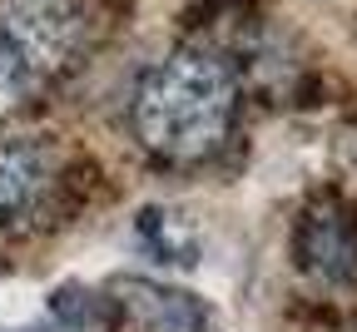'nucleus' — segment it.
<instances>
[{
	"label": "nucleus",
	"mask_w": 357,
	"mask_h": 332,
	"mask_svg": "<svg viewBox=\"0 0 357 332\" xmlns=\"http://www.w3.org/2000/svg\"><path fill=\"white\" fill-rule=\"evenodd\" d=\"M238 110L234 70L208 50H174L159 60L129 105L134 139L164 164H199L223 149Z\"/></svg>",
	"instance_id": "f257e3e1"
},
{
	"label": "nucleus",
	"mask_w": 357,
	"mask_h": 332,
	"mask_svg": "<svg viewBox=\"0 0 357 332\" xmlns=\"http://www.w3.org/2000/svg\"><path fill=\"white\" fill-rule=\"evenodd\" d=\"M0 35L45 84L75 65L89 40V25L79 0H0Z\"/></svg>",
	"instance_id": "f03ea898"
},
{
	"label": "nucleus",
	"mask_w": 357,
	"mask_h": 332,
	"mask_svg": "<svg viewBox=\"0 0 357 332\" xmlns=\"http://www.w3.org/2000/svg\"><path fill=\"white\" fill-rule=\"evenodd\" d=\"M298 263L323 282L357 278V204L323 199L298 223Z\"/></svg>",
	"instance_id": "7ed1b4c3"
},
{
	"label": "nucleus",
	"mask_w": 357,
	"mask_h": 332,
	"mask_svg": "<svg viewBox=\"0 0 357 332\" xmlns=\"http://www.w3.org/2000/svg\"><path fill=\"white\" fill-rule=\"evenodd\" d=\"M114 303L149 332H223L218 312L204 298L169 288V282H154V278H119Z\"/></svg>",
	"instance_id": "20e7f679"
},
{
	"label": "nucleus",
	"mask_w": 357,
	"mask_h": 332,
	"mask_svg": "<svg viewBox=\"0 0 357 332\" xmlns=\"http://www.w3.org/2000/svg\"><path fill=\"white\" fill-rule=\"evenodd\" d=\"M45 174H50V164H45L40 149H30V144H0V228L15 223L20 213H30L40 204Z\"/></svg>",
	"instance_id": "39448f33"
},
{
	"label": "nucleus",
	"mask_w": 357,
	"mask_h": 332,
	"mask_svg": "<svg viewBox=\"0 0 357 332\" xmlns=\"http://www.w3.org/2000/svg\"><path fill=\"white\" fill-rule=\"evenodd\" d=\"M139 243L164 258V263H178V268H189L199 263V233L184 213H174V209H144L139 213Z\"/></svg>",
	"instance_id": "423d86ee"
},
{
	"label": "nucleus",
	"mask_w": 357,
	"mask_h": 332,
	"mask_svg": "<svg viewBox=\"0 0 357 332\" xmlns=\"http://www.w3.org/2000/svg\"><path fill=\"white\" fill-rule=\"evenodd\" d=\"M35 89H40L35 70L15 55V45H10L6 35H0V119L15 114V110L30 100V94H35Z\"/></svg>",
	"instance_id": "0eeeda50"
}]
</instances>
